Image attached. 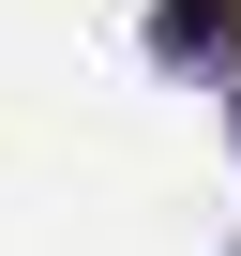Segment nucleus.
<instances>
[{"label":"nucleus","mask_w":241,"mask_h":256,"mask_svg":"<svg viewBox=\"0 0 241 256\" xmlns=\"http://www.w3.org/2000/svg\"><path fill=\"white\" fill-rule=\"evenodd\" d=\"M151 60L166 76H241V0H151Z\"/></svg>","instance_id":"f257e3e1"}]
</instances>
